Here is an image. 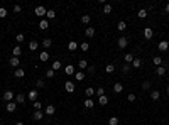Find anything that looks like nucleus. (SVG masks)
<instances>
[{"label":"nucleus","instance_id":"obj_1","mask_svg":"<svg viewBox=\"0 0 169 125\" xmlns=\"http://www.w3.org/2000/svg\"><path fill=\"white\" fill-rule=\"evenodd\" d=\"M34 14H36L37 17H41V19H44L46 14H48V9H44L42 5H37V7H36V10H34Z\"/></svg>","mask_w":169,"mask_h":125},{"label":"nucleus","instance_id":"obj_2","mask_svg":"<svg viewBox=\"0 0 169 125\" xmlns=\"http://www.w3.org/2000/svg\"><path fill=\"white\" fill-rule=\"evenodd\" d=\"M2 98L5 100V102H14L15 100V95H14V91H10V90H7V91H3V95H2Z\"/></svg>","mask_w":169,"mask_h":125},{"label":"nucleus","instance_id":"obj_3","mask_svg":"<svg viewBox=\"0 0 169 125\" xmlns=\"http://www.w3.org/2000/svg\"><path fill=\"white\" fill-rule=\"evenodd\" d=\"M64 90H66L68 93H74L76 86H74V83H73V81H66V83H64Z\"/></svg>","mask_w":169,"mask_h":125},{"label":"nucleus","instance_id":"obj_4","mask_svg":"<svg viewBox=\"0 0 169 125\" xmlns=\"http://www.w3.org/2000/svg\"><path fill=\"white\" fill-rule=\"evenodd\" d=\"M64 73H66L68 76H73V74L76 73V69H74L73 64H68V66H64Z\"/></svg>","mask_w":169,"mask_h":125},{"label":"nucleus","instance_id":"obj_5","mask_svg":"<svg viewBox=\"0 0 169 125\" xmlns=\"http://www.w3.org/2000/svg\"><path fill=\"white\" fill-rule=\"evenodd\" d=\"M117 44H118V47H120V49H125V47L129 46V39H127V37H120Z\"/></svg>","mask_w":169,"mask_h":125},{"label":"nucleus","instance_id":"obj_6","mask_svg":"<svg viewBox=\"0 0 169 125\" xmlns=\"http://www.w3.org/2000/svg\"><path fill=\"white\" fill-rule=\"evenodd\" d=\"M157 47H159V51H161V52L167 51V49H169V41H161V42H159V46H157Z\"/></svg>","mask_w":169,"mask_h":125},{"label":"nucleus","instance_id":"obj_7","mask_svg":"<svg viewBox=\"0 0 169 125\" xmlns=\"http://www.w3.org/2000/svg\"><path fill=\"white\" fill-rule=\"evenodd\" d=\"M15 108H17V103H15V102H9V103H7V106H5V110H7L9 113L15 112Z\"/></svg>","mask_w":169,"mask_h":125},{"label":"nucleus","instance_id":"obj_8","mask_svg":"<svg viewBox=\"0 0 169 125\" xmlns=\"http://www.w3.org/2000/svg\"><path fill=\"white\" fill-rule=\"evenodd\" d=\"M44 113H46V115H54V113H56V106L54 105H48L44 108Z\"/></svg>","mask_w":169,"mask_h":125},{"label":"nucleus","instance_id":"obj_9","mask_svg":"<svg viewBox=\"0 0 169 125\" xmlns=\"http://www.w3.org/2000/svg\"><path fill=\"white\" fill-rule=\"evenodd\" d=\"M9 63H10V66H12V68H15V69H17V68H19V64H20V59L15 58V56H12Z\"/></svg>","mask_w":169,"mask_h":125},{"label":"nucleus","instance_id":"obj_10","mask_svg":"<svg viewBox=\"0 0 169 125\" xmlns=\"http://www.w3.org/2000/svg\"><path fill=\"white\" fill-rule=\"evenodd\" d=\"M14 76H15V78H19V80H20V78H24V76H26V71H24L22 68H17V69L14 71Z\"/></svg>","mask_w":169,"mask_h":125},{"label":"nucleus","instance_id":"obj_11","mask_svg":"<svg viewBox=\"0 0 169 125\" xmlns=\"http://www.w3.org/2000/svg\"><path fill=\"white\" fill-rule=\"evenodd\" d=\"M78 47H80V46H78V42H76V41H69V42H68V49H69L71 52H74Z\"/></svg>","mask_w":169,"mask_h":125},{"label":"nucleus","instance_id":"obj_12","mask_svg":"<svg viewBox=\"0 0 169 125\" xmlns=\"http://www.w3.org/2000/svg\"><path fill=\"white\" fill-rule=\"evenodd\" d=\"M27 98L31 100L32 103H34V102H36V98H37V90H31V91L27 93Z\"/></svg>","mask_w":169,"mask_h":125},{"label":"nucleus","instance_id":"obj_13","mask_svg":"<svg viewBox=\"0 0 169 125\" xmlns=\"http://www.w3.org/2000/svg\"><path fill=\"white\" fill-rule=\"evenodd\" d=\"M39 29H42V31L49 29V22H48V19H41V22H39Z\"/></svg>","mask_w":169,"mask_h":125},{"label":"nucleus","instance_id":"obj_14","mask_svg":"<svg viewBox=\"0 0 169 125\" xmlns=\"http://www.w3.org/2000/svg\"><path fill=\"white\" fill-rule=\"evenodd\" d=\"M85 35L86 37H93L95 35V27H85Z\"/></svg>","mask_w":169,"mask_h":125},{"label":"nucleus","instance_id":"obj_15","mask_svg":"<svg viewBox=\"0 0 169 125\" xmlns=\"http://www.w3.org/2000/svg\"><path fill=\"white\" fill-rule=\"evenodd\" d=\"M152 35H154V32H152L150 27H145V29H144V37L145 39H152Z\"/></svg>","mask_w":169,"mask_h":125},{"label":"nucleus","instance_id":"obj_16","mask_svg":"<svg viewBox=\"0 0 169 125\" xmlns=\"http://www.w3.org/2000/svg\"><path fill=\"white\" fill-rule=\"evenodd\" d=\"M32 118H34V120H42V118H44V113H42L41 110H36L34 115H32Z\"/></svg>","mask_w":169,"mask_h":125},{"label":"nucleus","instance_id":"obj_17","mask_svg":"<svg viewBox=\"0 0 169 125\" xmlns=\"http://www.w3.org/2000/svg\"><path fill=\"white\" fill-rule=\"evenodd\" d=\"M12 54H14V56H15V58H19V56H20V54H22V49H20V46H19V44H17V46H15V47H14V49H12Z\"/></svg>","mask_w":169,"mask_h":125},{"label":"nucleus","instance_id":"obj_18","mask_svg":"<svg viewBox=\"0 0 169 125\" xmlns=\"http://www.w3.org/2000/svg\"><path fill=\"white\" fill-rule=\"evenodd\" d=\"M113 91L115 93H122V91H124V85L122 83H115L113 85Z\"/></svg>","mask_w":169,"mask_h":125},{"label":"nucleus","instance_id":"obj_19","mask_svg":"<svg viewBox=\"0 0 169 125\" xmlns=\"http://www.w3.org/2000/svg\"><path fill=\"white\" fill-rule=\"evenodd\" d=\"M61 68H63V64H61V61H54V63L51 64V69H53V71H59Z\"/></svg>","mask_w":169,"mask_h":125},{"label":"nucleus","instance_id":"obj_20","mask_svg":"<svg viewBox=\"0 0 169 125\" xmlns=\"http://www.w3.org/2000/svg\"><path fill=\"white\" fill-rule=\"evenodd\" d=\"M15 103H19V105H22L24 102H26V95H15V100H14Z\"/></svg>","mask_w":169,"mask_h":125},{"label":"nucleus","instance_id":"obj_21","mask_svg":"<svg viewBox=\"0 0 169 125\" xmlns=\"http://www.w3.org/2000/svg\"><path fill=\"white\" fill-rule=\"evenodd\" d=\"M39 59H41L42 63H46V61L49 59V52H48V51H42L41 54H39Z\"/></svg>","mask_w":169,"mask_h":125},{"label":"nucleus","instance_id":"obj_22","mask_svg":"<svg viewBox=\"0 0 169 125\" xmlns=\"http://www.w3.org/2000/svg\"><path fill=\"white\" fill-rule=\"evenodd\" d=\"M41 44H42V47H44V51H46L48 47H51V46H53V41H51V39H44Z\"/></svg>","mask_w":169,"mask_h":125},{"label":"nucleus","instance_id":"obj_23","mask_svg":"<svg viewBox=\"0 0 169 125\" xmlns=\"http://www.w3.org/2000/svg\"><path fill=\"white\" fill-rule=\"evenodd\" d=\"M37 47H39V42L37 41H31V42H29V51H36Z\"/></svg>","mask_w":169,"mask_h":125},{"label":"nucleus","instance_id":"obj_24","mask_svg":"<svg viewBox=\"0 0 169 125\" xmlns=\"http://www.w3.org/2000/svg\"><path fill=\"white\" fill-rule=\"evenodd\" d=\"M98 103L102 106H105L107 103H108V96H105V95H103V96H98Z\"/></svg>","mask_w":169,"mask_h":125},{"label":"nucleus","instance_id":"obj_25","mask_svg":"<svg viewBox=\"0 0 169 125\" xmlns=\"http://www.w3.org/2000/svg\"><path fill=\"white\" fill-rule=\"evenodd\" d=\"M156 73L159 74V76H164V74H166V66H157Z\"/></svg>","mask_w":169,"mask_h":125},{"label":"nucleus","instance_id":"obj_26","mask_svg":"<svg viewBox=\"0 0 169 125\" xmlns=\"http://www.w3.org/2000/svg\"><path fill=\"white\" fill-rule=\"evenodd\" d=\"M117 29H118V31H120V32H124L125 29H127V24H125V22H124V20H120V22H118V24H117Z\"/></svg>","mask_w":169,"mask_h":125},{"label":"nucleus","instance_id":"obj_27","mask_svg":"<svg viewBox=\"0 0 169 125\" xmlns=\"http://www.w3.org/2000/svg\"><path fill=\"white\" fill-rule=\"evenodd\" d=\"M90 20H91V17H90L88 14H85V15H81V22H83L85 26H88V24H90Z\"/></svg>","mask_w":169,"mask_h":125},{"label":"nucleus","instance_id":"obj_28","mask_svg":"<svg viewBox=\"0 0 169 125\" xmlns=\"http://www.w3.org/2000/svg\"><path fill=\"white\" fill-rule=\"evenodd\" d=\"M142 66V61L139 58H134V61H132V68H141Z\"/></svg>","mask_w":169,"mask_h":125},{"label":"nucleus","instance_id":"obj_29","mask_svg":"<svg viewBox=\"0 0 169 125\" xmlns=\"http://www.w3.org/2000/svg\"><path fill=\"white\" fill-rule=\"evenodd\" d=\"M74 78H76L78 81H81L85 78V71H76V73H74Z\"/></svg>","mask_w":169,"mask_h":125},{"label":"nucleus","instance_id":"obj_30","mask_svg":"<svg viewBox=\"0 0 169 125\" xmlns=\"http://www.w3.org/2000/svg\"><path fill=\"white\" fill-rule=\"evenodd\" d=\"M80 49H81V51H83V52H86V51H88V49H90V44H88V42H81V44H80Z\"/></svg>","mask_w":169,"mask_h":125},{"label":"nucleus","instance_id":"obj_31","mask_svg":"<svg viewBox=\"0 0 169 125\" xmlns=\"http://www.w3.org/2000/svg\"><path fill=\"white\" fill-rule=\"evenodd\" d=\"M78 68H80V69H83V71H85V69H86V68H88V63H86V61H85V59H81V61H80V63H78Z\"/></svg>","mask_w":169,"mask_h":125},{"label":"nucleus","instance_id":"obj_32","mask_svg":"<svg viewBox=\"0 0 169 125\" xmlns=\"http://www.w3.org/2000/svg\"><path fill=\"white\" fill-rule=\"evenodd\" d=\"M85 95L88 96V98H91V96L95 95V90H93V88H86V90H85Z\"/></svg>","mask_w":169,"mask_h":125},{"label":"nucleus","instance_id":"obj_33","mask_svg":"<svg viewBox=\"0 0 169 125\" xmlns=\"http://www.w3.org/2000/svg\"><path fill=\"white\" fill-rule=\"evenodd\" d=\"M159 96H161V93L157 90H154V91H150V98L152 100H159Z\"/></svg>","mask_w":169,"mask_h":125},{"label":"nucleus","instance_id":"obj_34","mask_svg":"<svg viewBox=\"0 0 169 125\" xmlns=\"http://www.w3.org/2000/svg\"><path fill=\"white\" fill-rule=\"evenodd\" d=\"M46 17H48V19H54V17H56V12H54L53 9H49L48 14H46Z\"/></svg>","mask_w":169,"mask_h":125},{"label":"nucleus","instance_id":"obj_35","mask_svg":"<svg viewBox=\"0 0 169 125\" xmlns=\"http://www.w3.org/2000/svg\"><path fill=\"white\" fill-rule=\"evenodd\" d=\"M93 105H95V103H93L90 98H86V100H85V108H93Z\"/></svg>","mask_w":169,"mask_h":125},{"label":"nucleus","instance_id":"obj_36","mask_svg":"<svg viewBox=\"0 0 169 125\" xmlns=\"http://www.w3.org/2000/svg\"><path fill=\"white\" fill-rule=\"evenodd\" d=\"M32 108H34V110H41V108H42V103H41V102H37V100H36V102L32 103Z\"/></svg>","mask_w":169,"mask_h":125},{"label":"nucleus","instance_id":"obj_37","mask_svg":"<svg viewBox=\"0 0 169 125\" xmlns=\"http://www.w3.org/2000/svg\"><path fill=\"white\" fill-rule=\"evenodd\" d=\"M147 17V10L145 9H141L139 10V19H145Z\"/></svg>","mask_w":169,"mask_h":125},{"label":"nucleus","instance_id":"obj_38","mask_svg":"<svg viewBox=\"0 0 169 125\" xmlns=\"http://www.w3.org/2000/svg\"><path fill=\"white\" fill-rule=\"evenodd\" d=\"M95 95H98V96H103V95H105V90H103L102 86H98V88L95 90Z\"/></svg>","mask_w":169,"mask_h":125},{"label":"nucleus","instance_id":"obj_39","mask_svg":"<svg viewBox=\"0 0 169 125\" xmlns=\"http://www.w3.org/2000/svg\"><path fill=\"white\" fill-rule=\"evenodd\" d=\"M108 125H118V118H117V117H110Z\"/></svg>","mask_w":169,"mask_h":125},{"label":"nucleus","instance_id":"obj_40","mask_svg":"<svg viewBox=\"0 0 169 125\" xmlns=\"http://www.w3.org/2000/svg\"><path fill=\"white\" fill-rule=\"evenodd\" d=\"M105 71H107V73H113V71H115V66H113V64H107V66H105Z\"/></svg>","mask_w":169,"mask_h":125},{"label":"nucleus","instance_id":"obj_41","mask_svg":"<svg viewBox=\"0 0 169 125\" xmlns=\"http://www.w3.org/2000/svg\"><path fill=\"white\" fill-rule=\"evenodd\" d=\"M152 63L156 64V66H161V63H162V59H161V56H156V58L152 59Z\"/></svg>","mask_w":169,"mask_h":125},{"label":"nucleus","instance_id":"obj_42","mask_svg":"<svg viewBox=\"0 0 169 125\" xmlns=\"http://www.w3.org/2000/svg\"><path fill=\"white\" fill-rule=\"evenodd\" d=\"M112 12V5H110V3H107L105 7H103V14H110Z\"/></svg>","mask_w":169,"mask_h":125},{"label":"nucleus","instance_id":"obj_43","mask_svg":"<svg viewBox=\"0 0 169 125\" xmlns=\"http://www.w3.org/2000/svg\"><path fill=\"white\" fill-rule=\"evenodd\" d=\"M5 17H7V9L0 7V19H5Z\"/></svg>","mask_w":169,"mask_h":125},{"label":"nucleus","instance_id":"obj_44","mask_svg":"<svg viewBox=\"0 0 169 125\" xmlns=\"http://www.w3.org/2000/svg\"><path fill=\"white\" fill-rule=\"evenodd\" d=\"M132 61H134V54H125V63H132Z\"/></svg>","mask_w":169,"mask_h":125},{"label":"nucleus","instance_id":"obj_45","mask_svg":"<svg viewBox=\"0 0 169 125\" xmlns=\"http://www.w3.org/2000/svg\"><path fill=\"white\" fill-rule=\"evenodd\" d=\"M129 71H130V64L125 63V64H124V68H122V73L125 74V73H129Z\"/></svg>","mask_w":169,"mask_h":125},{"label":"nucleus","instance_id":"obj_46","mask_svg":"<svg viewBox=\"0 0 169 125\" xmlns=\"http://www.w3.org/2000/svg\"><path fill=\"white\" fill-rule=\"evenodd\" d=\"M44 80H37V81H36V86H37V88H44Z\"/></svg>","mask_w":169,"mask_h":125},{"label":"nucleus","instance_id":"obj_47","mask_svg":"<svg viewBox=\"0 0 169 125\" xmlns=\"http://www.w3.org/2000/svg\"><path fill=\"white\" fill-rule=\"evenodd\" d=\"M15 41H17V44H20V42L24 41V34H17V37H15Z\"/></svg>","mask_w":169,"mask_h":125},{"label":"nucleus","instance_id":"obj_48","mask_svg":"<svg viewBox=\"0 0 169 125\" xmlns=\"http://www.w3.org/2000/svg\"><path fill=\"white\" fill-rule=\"evenodd\" d=\"M14 12H15V14H20V12H22V7H20V5H14Z\"/></svg>","mask_w":169,"mask_h":125},{"label":"nucleus","instance_id":"obj_49","mask_svg":"<svg viewBox=\"0 0 169 125\" xmlns=\"http://www.w3.org/2000/svg\"><path fill=\"white\" fill-rule=\"evenodd\" d=\"M46 76H48V78H54V71H53V69H48V71H46Z\"/></svg>","mask_w":169,"mask_h":125},{"label":"nucleus","instance_id":"obj_50","mask_svg":"<svg viewBox=\"0 0 169 125\" xmlns=\"http://www.w3.org/2000/svg\"><path fill=\"white\" fill-rule=\"evenodd\" d=\"M142 88H144V90H149V88H150V83H149V81H144V83H142Z\"/></svg>","mask_w":169,"mask_h":125},{"label":"nucleus","instance_id":"obj_51","mask_svg":"<svg viewBox=\"0 0 169 125\" xmlns=\"http://www.w3.org/2000/svg\"><path fill=\"white\" fill-rule=\"evenodd\" d=\"M86 69H88V73H90V74L95 73V66H90V64H88V68H86Z\"/></svg>","mask_w":169,"mask_h":125},{"label":"nucleus","instance_id":"obj_52","mask_svg":"<svg viewBox=\"0 0 169 125\" xmlns=\"http://www.w3.org/2000/svg\"><path fill=\"white\" fill-rule=\"evenodd\" d=\"M127 98H129V102H135V95H134V93H130Z\"/></svg>","mask_w":169,"mask_h":125},{"label":"nucleus","instance_id":"obj_53","mask_svg":"<svg viewBox=\"0 0 169 125\" xmlns=\"http://www.w3.org/2000/svg\"><path fill=\"white\" fill-rule=\"evenodd\" d=\"M164 10H166V12L169 14V3H166V9H164Z\"/></svg>","mask_w":169,"mask_h":125},{"label":"nucleus","instance_id":"obj_54","mask_svg":"<svg viewBox=\"0 0 169 125\" xmlns=\"http://www.w3.org/2000/svg\"><path fill=\"white\" fill-rule=\"evenodd\" d=\"M15 125H24V123L22 122H15Z\"/></svg>","mask_w":169,"mask_h":125},{"label":"nucleus","instance_id":"obj_55","mask_svg":"<svg viewBox=\"0 0 169 125\" xmlns=\"http://www.w3.org/2000/svg\"><path fill=\"white\" fill-rule=\"evenodd\" d=\"M167 95H169V86H167Z\"/></svg>","mask_w":169,"mask_h":125},{"label":"nucleus","instance_id":"obj_56","mask_svg":"<svg viewBox=\"0 0 169 125\" xmlns=\"http://www.w3.org/2000/svg\"><path fill=\"white\" fill-rule=\"evenodd\" d=\"M0 125H3V123H2V122H0Z\"/></svg>","mask_w":169,"mask_h":125}]
</instances>
